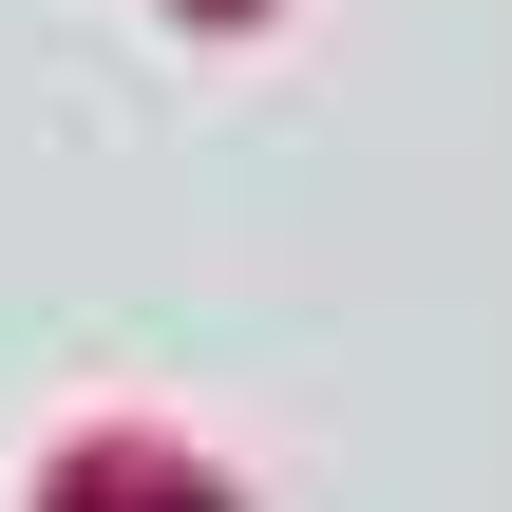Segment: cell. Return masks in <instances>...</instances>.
Wrapping results in <instances>:
<instances>
[{"label": "cell", "instance_id": "cell-1", "mask_svg": "<svg viewBox=\"0 0 512 512\" xmlns=\"http://www.w3.org/2000/svg\"><path fill=\"white\" fill-rule=\"evenodd\" d=\"M38 512H247L209 456H171V437H76L57 475H38Z\"/></svg>", "mask_w": 512, "mask_h": 512}, {"label": "cell", "instance_id": "cell-2", "mask_svg": "<svg viewBox=\"0 0 512 512\" xmlns=\"http://www.w3.org/2000/svg\"><path fill=\"white\" fill-rule=\"evenodd\" d=\"M171 19H266V0H171Z\"/></svg>", "mask_w": 512, "mask_h": 512}]
</instances>
